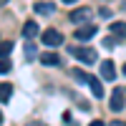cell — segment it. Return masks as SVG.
Returning a JSON list of instances; mask_svg holds the SVG:
<instances>
[{
	"label": "cell",
	"mask_w": 126,
	"mask_h": 126,
	"mask_svg": "<svg viewBox=\"0 0 126 126\" xmlns=\"http://www.w3.org/2000/svg\"><path fill=\"white\" fill-rule=\"evenodd\" d=\"M71 53L76 56L81 63H96V58H98L96 50H93V48H86V46H83V48H71Z\"/></svg>",
	"instance_id": "6da1fadb"
},
{
	"label": "cell",
	"mask_w": 126,
	"mask_h": 126,
	"mask_svg": "<svg viewBox=\"0 0 126 126\" xmlns=\"http://www.w3.org/2000/svg\"><path fill=\"white\" fill-rule=\"evenodd\" d=\"M40 40H43L46 46L56 48V46H61V43H63V35L58 33L56 28H48V30H43V35H40Z\"/></svg>",
	"instance_id": "7a4b0ae2"
},
{
	"label": "cell",
	"mask_w": 126,
	"mask_h": 126,
	"mask_svg": "<svg viewBox=\"0 0 126 126\" xmlns=\"http://www.w3.org/2000/svg\"><path fill=\"white\" fill-rule=\"evenodd\" d=\"M98 33V28L96 25H91V23H81V28H76V40H91L93 35Z\"/></svg>",
	"instance_id": "3957f363"
},
{
	"label": "cell",
	"mask_w": 126,
	"mask_h": 126,
	"mask_svg": "<svg viewBox=\"0 0 126 126\" xmlns=\"http://www.w3.org/2000/svg\"><path fill=\"white\" fill-rule=\"evenodd\" d=\"M109 106H111V111H116V113L126 106V93H124L121 88H113V93H111V103H109Z\"/></svg>",
	"instance_id": "277c9868"
},
{
	"label": "cell",
	"mask_w": 126,
	"mask_h": 126,
	"mask_svg": "<svg viewBox=\"0 0 126 126\" xmlns=\"http://www.w3.org/2000/svg\"><path fill=\"white\" fill-rule=\"evenodd\" d=\"M91 8H78V10H73V13H71V20H73V23H88V20H91Z\"/></svg>",
	"instance_id": "5b68a950"
},
{
	"label": "cell",
	"mask_w": 126,
	"mask_h": 126,
	"mask_svg": "<svg viewBox=\"0 0 126 126\" xmlns=\"http://www.w3.org/2000/svg\"><path fill=\"white\" fill-rule=\"evenodd\" d=\"M101 78H103V81H113V78H116L113 61H101Z\"/></svg>",
	"instance_id": "8992f818"
},
{
	"label": "cell",
	"mask_w": 126,
	"mask_h": 126,
	"mask_svg": "<svg viewBox=\"0 0 126 126\" xmlns=\"http://www.w3.org/2000/svg\"><path fill=\"white\" fill-rule=\"evenodd\" d=\"M88 86H91V93H93L96 98H101V96H103V83H101V78L88 76Z\"/></svg>",
	"instance_id": "52a82bcc"
},
{
	"label": "cell",
	"mask_w": 126,
	"mask_h": 126,
	"mask_svg": "<svg viewBox=\"0 0 126 126\" xmlns=\"http://www.w3.org/2000/svg\"><path fill=\"white\" fill-rule=\"evenodd\" d=\"M33 10H35L38 15H53V13H56V5H53V3H35Z\"/></svg>",
	"instance_id": "ba28073f"
},
{
	"label": "cell",
	"mask_w": 126,
	"mask_h": 126,
	"mask_svg": "<svg viewBox=\"0 0 126 126\" xmlns=\"http://www.w3.org/2000/svg\"><path fill=\"white\" fill-rule=\"evenodd\" d=\"M40 63L43 66H61V58L56 53H40Z\"/></svg>",
	"instance_id": "9c48e42d"
},
{
	"label": "cell",
	"mask_w": 126,
	"mask_h": 126,
	"mask_svg": "<svg viewBox=\"0 0 126 126\" xmlns=\"http://www.w3.org/2000/svg\"><path fill=\"white\" fill-rule=\"evenodd\" d=\"M10 96H13V86L10 83H0V103L10 101Z\"/></svg>",
	"instance_id": "30bf717a"
},
{
	"label": "cell",
	"mask_w": 126,
	"mask_h": 126,
	"mask_svg": "<svg viewBox=\"0 0 126 126\" xmlns=\"http://www.w3.org/2000/svg\"><path fill=\"white\" fill-rule=\"evenodd\" d=\"M23 35H25V38H33V35H38V23L28 20V23L23 25Z\"/></svg>",
	"instance_id": "8fae6325"
},
{
	"label": "cell",
	"mask_w": 126,
	"mask_h": 126,
	"mask_svg": "<svg viewBox=\"0 0 126 126\" xmlns=\"http://www.w3.org/2000/svg\"><path fill=\"white\" fill-rule=\"evenodd\" d=\"M111 33L116 38H126V23H111Z\"/></svg>",
	"instance_id": "7c38bea8"
},
{
	"label": "cell",
	"mask_w": 126,
	"mask_h": 126,
	"mask_svg": "<svg viewBox=\"0 0 126 126\" xmlns=\"http://www.w3.org/2000/svg\"><path fill=\"white\" fill-rule=\"evenodd\" d=\"M10 50H13V43H10V40H3V43H0V58H5Z\"/></svg>",
	"instance_id": "4fadbf2b"
},
{
	"label": "cell",
	"mask_w": 126,
	"mask_h": 126,
	"mask_svg": "<svg viewBox=\"0 0 126 126\" xmlns=\"http://www.w3.org/2000/svg\"><path fill=\"white\" fill-rule=\"evenodd\" d=\"M25 58L28 61H35V46L33 43H25Z\"/></svg>",
	"instance_id": "5bb4252c"
},
{
	"label": "cell",
	"mask_w": 126,
	"mask_h": 126,
	"mask_svg": "<svg viewBox=\"0 0 126 126\" xmlns=\"http://www.w3.org/2000/svg\"><path fill=\"white\" fill-rule=\"evenodd\" d=\"M73 78H78V81H83V83H88V73H86V71H81V68H76V71H73Z\"/></svg>",
	"instance_id": "9a60e30c"
},
{
	"label": "cell",
	"mask_w": 126,
	"mask_h": 126,
	"mask_svg": "<svg viewBox=\"0 0 126 126\" xmlns=\"http://www.w3.org/2000/svg\"><path fill=\"white\" fill-rule=\"evenodd\" d=\"M10 71V61L8 58H0V73H8Z\"/></svg>",
	"instance_id": "2e32d148"
},
{
	"label": "cell",
	"mask_w": 126,
	"mask_h": 126,
	"mask_svg": "<svg viewBox=\"0 0 126 126\" xmlns=\"http://www.w3.org/2000/svg\"><path fill=\"white\" fill-rule=\"evenodd\" d=\"M103 46H106V48H113L116 43H113V38H106V40H103Z\"/></svg>",
	"instance_id": "e0dca14e"
},
{
	"label": "cell",
	"mask_w": 126,
	"mask_h": 126,
	"mask_svg": "<svg viewBox=\"0 0 126 126\" xmlns=\"http://www.w3.org/2000/svg\"><path fill=\"white\" fill-rule=\"evenodd\" d=\"M10 3V0H0V8H3V5H8Z\"/></svg>",
	"instance_id": "ac0fdd59"
},
{
	"label": "cell",
	"mask_w": 126,
	"mask_h": 126,
	"mask_svg": "<svg viewBox=\"0 0 126 126\" xmlns=\"http://www.w3.org/2000/svg\"><path fill=\"white\" fill-rule=\"evenodd\" d=\"M63 3H76V0H63Z\"/></svg>",
	"instance_id": "d6986e66"
},
{
	"label": "cell",
	"mask_w": 126,
	"mask_h": 126,
	"mask_svg": "<svg viewBox=\"0 0 126 126\" xmlns=\"http://www.w3.org/2000/svg\"><path fill=\"white\" fill-rule=\"evenodd\" d=\"M0 124H3V113H0Z\"/></svg>",
	"instance_id": "ffe728a7"
},
{
	"label": "cell",
	"mask_w": 126,
	"mask_h": 126,
	"mask_svg": "<svg viewBox=\"0 0 126 126\" xmlns=\"http://www.w3.org/2000/svg\"><path fill=\"white\" fill-rule=\"evenodd\" d=\"M124 73H126V63H124Z\"/></svg>",
	"instance_id": "44dd1931"
},
{
	"label": "cell",
	"mask_w": 126,
	"mask_h": 126,
	"mask_svg": "<svg viewBox=\"0 0 126 126\" xmlns=\"http://www.w3.org/2000/svg\"><path fill=\"white\" fill-rule=\"evenodd\" d=\"M124 93H126V91H124Z\"/></svg>",
	"instance_id": "7402d4cb"
}]
</instances>
